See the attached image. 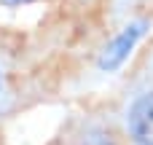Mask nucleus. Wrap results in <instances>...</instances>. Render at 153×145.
I'll use <instances>...</instances> for the list:
<instances>
[{"mask_svg": "<svg viewBox=\"0 0 153 145\" xmlns=\"http://www.w3.org/2000/svg\"><path fill=\"white\" fill-rule=\"evenodd\" d=\"M143 32H145V22L129 24L124 32H118V35L110 40V46L105 48V54H102V59H100V67H102V70H116V67L132 54V48H134V43L143 38Z\"/></svg>", "mask_w": 153, "mask_h": 145, "instance_id": "obj_1", "label": "nucleus"}, {"mask_svg": "<svg viewBox=\"0 0 153 145\" xmlns=\"http://www.w3.org/2000/svg\"><path fill=\"white\" fill-rule=\"evenodd\" d=\"M129 132L134 143L153 145V91L143 94L129 110Z\"/></svg>", "mask_w": 153, "mask_h": 145, "instance_id": "obj_2", "label": "nucleus"}, {"mask_svg": "<svg viewBox=\"0 0 153 145\" xmlns=\"http://www.w3.org/2000/svg\"><path fill=\"white\" fill-rule=\"evenodd\" d=\"M83 145H116V143H113V137H110L108 132H91V135L83 140Z\"/></svg>", "mask_w": 153, "mask_h": 145, "instance_id": "obj_3", "label": "nucleus"}, {"mask_svg": "<svg viewBox=\"0 0 153 145\" xmlns=\"http://www.w3.org/2000/svg\"><path fill=\"white\" fill-rule=\"evenodd\" d=\"M0 3H5V5H22V3H30V0H0Z\"/></svg>", "mask_w": 153, "mask_h": 145, "instance_id": "obj_4", "label": "nucleus"}]
</instances>
